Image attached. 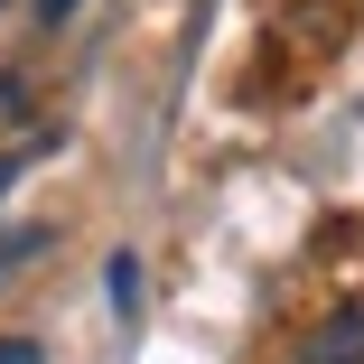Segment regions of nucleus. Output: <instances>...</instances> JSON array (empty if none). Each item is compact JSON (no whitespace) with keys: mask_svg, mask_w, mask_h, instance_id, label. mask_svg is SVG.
<instances>
[{"mask_svg":"<svg viewBox=\"0 0 364 364\" xmlns=\"http://www.w3.org/2000/svg\"><path fill=\"white\" fill-rule=\"evenodd\" d=\"M47 243H56V234H47V225H19V234H10V243H0V280H10V271H19V262H38V252H47Z\"/></svg>","mask_w":364,"mask_h":364,"instance_id":"3","label":"nucleus"},{"mask_svg":"<svg viewBox=\"0 0 364 364\" xmlns=\"http://www.w3.org/2000/svg\"><path fill=\"white\" fill-rule=\"evenodd\" d=\"M289 364H364V309H355V299L327 309L299 346H289Z\"/></svg>","mask_w":364,"mask_h":364,"instance_id":"1","label":"nucleus"},{"mask_svg":"<svg viewBox=\"0 0 364 364\" xmlns=\"http://www.w3.org/2000/svg\"><path fill=\"white\" fill-rule=\"evenodd\" d=\"M75 10H85V0H38V19H47V28H56V19H75Z\"/></svg>","mask_w":364,"mask_h":364,"instance_id":"5","label":"nucleus"},{"mask_svg":"<svg viewBox=\"0 0 364 364\" xmlns=\"http://www.w3.org/2000/svg\"><path fill=\"white\" fill-rule=\"evenodd\" d=\"M19 168H28V159H19V150H10V159H0V196H10V187H19Z\"/></svg>","mask_w":364,"mask_h":364,"instance_id":"6","label":"nucleus"},{"mask_svg":"<svg viewBox=\"0 0 364 364\" xmlns=\"http://www.w3.org/2000/svg\"><path fill=\"white\" fill-rule=\"evenodd\" d=\"M0 364H47V346L38 336H0Z\"/></svg>","mask_w":364,"mask_h":364,"instance_id":"4","label":"nucleus"},{"mask_svg":"<svg viewBox=\"0 0 364 364\" xmlns=\"http://www.w3.org/2000/svg\"><path fill=\"white\" fill-rule=\"evenodd\" d=\"M103 280H112V318L131 327V318H140V262H131V252H112V262H103Z\"/></svg>","mask_w":364,"mask_h":364,"instance_id":"2","label":"nucleus"}]
</instances>
